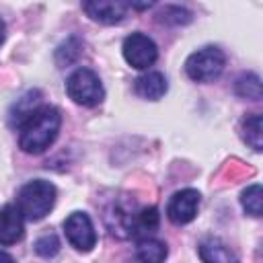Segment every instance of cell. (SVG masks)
Instances as JSON below:
<instances>
[{
  "label": "cell",
  "mask_w": 263,
  "mask_h": 263,
  "mask_svg": "<svg viewBox=\"0 0 263 263\" xmlns=\"http://www.w3.org/2000/svg\"><path fill=\"white\" fill-rule=\"evenodd\" d=\"M62 125V115L55 107H37L21 125L18 146L27 154H41L58 138Z\"/></svg>",
  "instance_id": "cell-1"
},
{
  "label": "cell",
  "mask_w": 263,
  "mask_h": 263,
  "mask_svg": "<svg viewBox=\"0 0 263 263\" xmlns=\"http://www.w3.org/2000/svg\"><path fill=\"white\" fill-rule=\"evenodd\" d=\"M55 203V187L49 181L35 179L25 183L16 193V208L21 210L23 218L31 222L43 220Z\"/></svg>",
  "instance_id": "cell-2"
},
{
  "label": "cell",
  "mask_w": 263,
  "mask_h": 263,
  "mask_svg": "<svg viewBox=\"0 0 263 263\" xmlns=\"http://www.w3.org/2000/svg\"><path fill=\"white\" fill-rule=\"evenodd\" d=\"M66 92L68 97L82 105V107H95L103 101L105 90L101 84V78L90 68H78L74 70L66 80Z\"/></svg>",
  "instance_id": "cell-3"
},
{
  "label": "cell",
  "mask_w": 263,
  "mask_h": 263,
  "mask_svg": "<svg viewBox=\"0 0 263 263\" xmlns=\"http://www.w3.org/2000/svg\"><path fill=\"white\" fill-rule=\"evenodd\" d=\"M224 64H226L224 51L214 45H208L193 51L185 60V72L195 82H212L222 74Z\"/></svg>",
  "instance_id": "cell-4"
},
{
  "label": "cell",
  "mask_w": 263,
  "mask_h": 263,
  "mask_svg": "<svg viewBox=\"0 0 263 263\" xmlns=\"http://www.w3.org/2000/svg\"><path fill=\"white\" fill-rule=\"evenodd\" d=\"M121 51H123L125 62H127L132 68H136V70H146V68H150V66L156 62V58H158V47H156V43H154L148 35H144V33H132V35H127V37L123 39Z\"/></svg>",
  "instance_id": "cell-5"
},
{
  "label": "cell",
  "mask_w": 263,
  "mask_h": 263,
  "mask_svg": "<svg viewBox=\"0 0 263 263\" xmlns=\"http://www.w3.org/2000/svg\"><path fill=\"white\" fill-rule=\"evenodd\" d=\"M64 232L68 242L82 253L92 251V247L97 245V232L95 226L90 222V218L84 212H72L66 220H64Z\"/></svg>",
  "instance_id": "cell-6"
},
{
  "label": "cell",
  "mask_w": 263,
  "mask_h": 263,
  "mask_svg": "<svg viewBox=\"0 0 263 263\" xmlns=\"http://www.w3.org/2000/svg\"><path fill=\"white\" fill-rule=\"evenodd\" d=\"M199 210V193L195 189H181L177 191L168 203H166V218L181 226V224H189Z\"/></svg>",
  "instance_id": "cell-7"
},
{
  "label": "cell",
  "mask_w": 263,
  "mask_h": 263,
  "mask_svg": "<svg viewBox=\"0 0 263 263\" xmlns=\"http://www.w3.org/2000/svg\"><path fill=\"white\" fill-rule=\"evenodd\" d=\"M82 10L97 23L115 25L123 21L127 8L123 0H82Z\"/></svg>",
  "instance_id": "cell-8"
},
{
  "label": "cell",
  "mask_w": 263,
  "mask_h": 263,
  "mask_svg": "<svg viewBox=\"0 0 263 263\" xmlns=\"http://www.w3.org/2000/svg\"><path fill=\"white\" fill-rule=\"evenodd\" d=\"M23 220L25 218L16 208V203H6L0 210V245L2 247H10L23 238L25 234Z\"/></svg>",
  "instance_id": "cell-9"
},
{
  "label": "cell",
  "mask_w": 263,
  "mask_h": 263,
  "mask_svg": "<svg viewBox=\"0 0 263 263\" xmlns=\"http://www.w3.org/2000/svg\"><path fill=\"white\" fill-rule=\"evenodd\" d=\"M134 90L138 97L142 99H148V101H158L164 97V92L168 90V84H166V78L162 72H146L142 76L136 78V84H134Z\"/></svg>",
  "instance_id": "cell-10"
},
{
  "label": "cell",
  "mask_w": 263,
  "mask_h": 263,
  "mask_svg": "<svg viewBox=\"0 0 263 263\" xmlns=\"http://www.w3.org/2000/svg\"><path fill=\"white\" fill-rule=\"evenodd\" d=\"M199 257L208 263H230L236 261L232 251L220 240V238H205L199 245Z\"/></svg>",
  "instance_id": "cell-11"
},
{
  "label": "cell",
  "mask_w": 263,
  "mask_h": 263,
  "mask_svg": "<svg viewBox=\"0 0 263 263\" xmlns=\"http://www.w3.org/2000/svg\"><path fill=\"white\" fill-rule=\"evenodd\" d=\"M158 222H160L158 210L156 208H144L142 212L134 214L132 226H129V234L144 238V236H148L150 232H154L158 228Z\"/></svg>",
  "instance_id": "cell-12"
},
{
  "label": "cell",
  "mask_w": 263,
  "mask_h": 263,
  "mask_svg": "<svg viewBox=\"0 0 263 263\" xmlns=\"http://www.w3.org/2000/svg\"><path fill=\"white\" fill-rule=\"evenodd\" d=\"M166 245L162 240H156V238H150V236H144L138 240V247H136V257L142 259V261H148V263H158V261H164L166 257Z\"/></svg>",
  "instance_id": "cell-13"
},
{
  "label": "cell",
  "mask_w": 263,
  "mask_h": 263,
  "mask_svg": "<svg viewBox=\"0 0 263 263\" xmlns=\"http://www.w3.org/2000/svg\"><path fill=\"white\" fill-rule=\"evenodd\" d=\"M242 138L255 152H261V148H263V121H261V115L255 113V115H249L242 121Z\"/></svg>",
  "instance_id": "cell-14"
},
{
  "label": "cell",
  "mask_w": 263,
  "mask_h": 263,
  "mask_svg": "<svg viewBox=\"0 0 263 263\" xmlns=\"http://www.w3.org/2000/svg\"><path fill=\"white\" fill-rule=\"evenodd\" d=\"M240 203H242V208L249 216L259 218L261 212H263V189H261V185L255 183V185L247 187L240 195Z\"/></svg>",
  "instance_id": "cell-15"
},
{
  "label": "cell",
  "mask_w": 263,
  "mask_h": 263,
  "mask_svg": "<svg viewBox=\"0 0 263 263\" xmlns=\"http://www.w3.org/2000/svg\"><path fill=\"white\" fill-rule=\"evenodd\" d=\"M234 90H236L238 97L259 101L261 99V78L257 74H253V72L242 74V76H238V80L234 84Z\"/></svg>",
  "instance_id": "cell-16"
},
{
  "label": "cell",
  "mask_w": 263,
  "mask_h": 263,
  "mask_svg": "<svg viewBox=\"0 0 263 263\" xmlns=\"http://www.w3.org/2000/svg\"><path fill=\"white\" fill-rule=\"evenodd\" d=\"M60 251V240L53 232H45L35 240V253L41 257H53Z\"/></svg>",
  "instance_id": "cell-17"
},
{
  "label": "cell",
  "mask_w": 263,
  "mask_h": 263,
  "mask_svg": "<svg viewBox=\"0 0 263 263\" xmlns=\"http://www.w3.org/2000/svg\"><path fill=\"white\" fill-rule=\"evenodd\" d=\"M129 2V6H134L136 10H146V8H150L156 0H127Z\"/></svg>",
  "instance_id": "cell-18"
},
{
  "label": "cell",
  "mask_w": 263,
  "mask_h": 263,
  "mask_svg": "<svg viewBox=\"0 0 263 263\" xmlns=\"http://www.w3.org/2000/svg\"><path fill=\"white\" fill-rule=\"evenodd\" d=\"M4 33H6V29H4V23H2V18H0V45H2V41H4Z\"/></svg>",
  "instance_id": "cell-19"
},
{
  "label": "cell",
  "mask_w": 263,
  "mask_h": 263,
  "mask_svg": "<svg viewBox=\"0 0 263 263\" xmlns=\"http://www.w3.org/2000/svg\"><path fill=\"white\" fill-rule=\"evenodd\" d=\"M0 261H12V257L6 255V253H0Z\"/></svg>",
  "instance_id": "cell-20"
}]
</instances>
